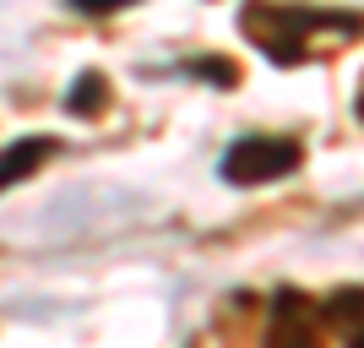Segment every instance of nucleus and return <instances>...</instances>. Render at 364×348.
Segmentation results:
<instances>
[{
    "label": "nucleus",
    "mask_w": 364,
    "mask_h": 348,
    "mask_svg": "<svg viewBox=\"0 0 364 348\" xmlns=\"http://www.w3.org/2000/svg\"><path fill=\"white\" fill-rule=\"evenodd\" d=\"M240 33L272 65H299L304 55H316L321 38L364 33V16L359 11H321V6H245Z\"/></svg>",
    "instance_id": "1"
},
{
    "label": "nucleus",
    "mask_w": 364,
    "mask_h": 348,
    "mask_svg": "<svg viewBox=\"0 0 364 348\" xmlns=\"http://www.w3.org/2000/svg\"><path fill=\"white\" fill-rule=\"evenodd\" d=\"M304 158V147L294 137H234L218 158V180L228 185H272L283 174H294Z\"/></svg>",
    "instance_id": "2"
},
{
    "label": "nucleus",
    "mask_w": 364,
    "mask_h": 348,
    "mask_svg": "<svg viewBox=\"0 0 364 348\" xmlns=\"http://www.w3.org/2000/svg\"><path fill=\"white\" fill-rule=\"evenodd\" d=\"M261 348H326V316H321V300H310V294L294 288V283H277L272 294H267Z\"/></svg>",
    "instance_id": "3"
},
{
    "label": "nucleus",
    "mask_w": 364,
    "mask_h": 348,
    "mask_svg": "<svg viewBox=\"0 0 364 348\" xmlns=\"http://www.w3.org/2000/svg\"><path fill=\"white\" fill-rule=\"evenodd\" d=\"M321 316H326V327L343 337V348H364V288L359 283L326 294V300H321Z\"/></svg>",
    "instance_id": "4"
},
{
    "label": "nucleus",
    "mask_w": 364,
    "mask_h": 348,
    "mask_svg": "<svg viewBox=\"0 0 364 348\" xmlns=\"http://www.w3.org/2000/svg\"><path fill=\"white\" fill-rule=\"evenodd\" d=\"M55 147H60L55 137H16V142H6V147H0V191H11L16 180H28Z\"/></svg>",
    "instance_id": "5"
},
{
    "label": "nucleus",
    "mask_w": 364,
    "mask_h": 348,
    "mask_svg": "<svg viewBox=\"0 0 364 348\" xmlns=\"http://www.w3.org/2000/svg\"><path fill=\"white\" fill-rule=\"evenodd\" d=\"M65 109H71V115H82V120L104 115V109H109V76H104V71H82V76L71 82V93H65Z\"/></svg>",
    "instance_id": "6"
},
{
    "label": "nucleus",
    "mask_w": 364,
    "mask_h": 348,
    "mask_svg": "<svg viewBox=\"0 0 364 348\" xmlns=\"http://www.w3.org/2000/svg\"><path fill=\"white\" fill-rule=\"evenodd\" d=\"M185 71H191V76H207V82H218V88H234V82H240V71H234L228 60H191Z\"/></svg>",
    "instance_id": "7"
},
{
    "label": "nucleus",
    "mask_w": 364,
    "mask_h": 348,
    "mask_svg": "<svg viewBox=\"0 0 364 348\" xmlns=\"http://www.w3.org/2000/svg\"><path fill=\"white\" fill-rule=\"evenodd\" d=\"M71 11H87V16H114V11H120V0H76Z\"/></svg>",
    "instance_id": "8"
}]
</instances>
